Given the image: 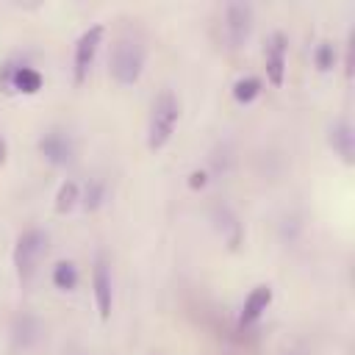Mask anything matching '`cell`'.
I'll use <instances>...</instances> for the list:
<instances>
[{
	"label": "cell",
	"instance_id": "cell-1",
	"mask_svg": "<svg viewBox=\"0 0 355 355\" xmlns=\"http://www.w3.org/2000/svg\"><path fill=\"white\" fill-rule=\"evenodd\" d=\"M178 114H180V105H178V97L169 89L161 92L153 100L150 122H147V147L150 150H161L169 141V136L175 130V122H178Z\"/></svg>",
	"mask_w": 355,
	"mask_h": 355
},
{
	"label": "cell",
	"instance_id": "cell-2",
	"mask_svg": "<svg viewBox=\"0 0 355 355\" xmlns=\"http://www.w3.org/2000/svg\"><path fill=\"white\" fill-rule=\"evenodd\" d=\"M141 67H144V47L139 39L133 36H122L116 44H114V53H111V75L116 83H136L139 75H141Z\"/></svg>",
	"mask_w": 355,
	"mask_h": 355
},
{
	"label": "cell",
	"instance_id": "cell-3",
	"mask_svg": "<svg viewBox=\"0 0 355 355\" xmlns=\"http://www.w3.org/2000/svg\"><path fill=\"white\" fill-rule=\"evenodd\" d=\"M47 252V233L39 230V227H31L25 230L19 239H17V247H14V266H17V275L19 280H31L39 269V261L44 258Z\"/></svg>",
	"mask_w": 355,
	"mask_h": 355
},
{
	"label": "cell",
	"instance_id": "cell-4",
	"mask_svg": "<svg viewBox=\"0 0 355 355\" xmlns=\"http://www.w3.org/2000/svg\"><path fill=\"white\" fill-rule=\"evenodd\" d=\"M103 42V25H92L89 31L80 33L78 44H75V83H83L92 61H94V53Z\"/></svg>",
	"mask_w": 355,
	"mask_h": 355
},
{
	"label": "cell",
	"instance_id": "cell-5",
	"mask_svg": "<svg viewBox=\"0 0 355 355\" xmlns=\"http://www.w3.org/2000/svg\"><path fill=\"white\" fill-rule=\"evenodd\" d=\"M92 286H94V302H97V311H100V316H103V319H108L114 291H111V272H108V263H105V258H103V255H97V261H94Z\"/></svg>",
	"mask_w": 355,
	"mask_h": 355
},
{
	"label": "cell",
	"instance_id": "cell-6",
	"mask_svg": "<svg viewBox=\"0 0 355 355\" xmlns=\"http://www.w3.org/2000/svg\"><path fill=\"white\" fill-rule=\"evenodd\" d=\"M225 22H227V36L233 44H241L250 31H252V8L247 3H230L225 11Z\"/></svg>",
	"mask_w": 355,
	"mask_h": 355
},
{
	"label": "cell",
	"instance_id": "cell-7",
	"mask_svg": "<svg viewBox=\"0 0 355 355\" xmlns=\"http://www.w3.org/2000/svg\"><path fill=\"white\" fill-rule=\"evenodd\" d=\"M39 150H42V155H44L50 164H55V166L69 164V161H72V155H75L69 136H64V133H58V130L44 133V136H42V141H39Z\"/></svg>",
	"mask_w": 355,
	"mask_h": 355
},
{
	"label": "cell",
	"instance_id": "cell-8",
	"mask_svg": "<svg viewBox=\"0 0 355 355\" xmlns=\"http://www.w3.org/2000/svg\"><path fill=\"white\" fill-rule=\"evenodd\" d=\"M283 72H286V36L275 33L266 44V75L275 86L283 83Z\"/></svg>",
	"mask_w": 355,
	"mask_h": 355
},
{
	"label": "cell",
	"instance_id": "cell-9",
	"mask_svg": "<svg viewBox=\"0 0 355 355\" xmlns=\"http://www.w3.org/2000/svg\"><path fill=\"white\" fill-rule=\"evenodd\" d=\"M330 144L333 150L347 161L352 164V155H355V133H352V125L347 119H338L333 128H330Z\"/></svg>",
	"mask_w": 355,
	"mask_h": 355
},
{
	"label": "cell",
	"instance_id": "cell-10",
	"mask_svg": "<svg viewBox=\"0 0 355 355\" xmlns=\"http://www.w3.org/2000/svg\"><path fill=\"white\" fill-rule=\"evenodd\" d=\"M272 302V288L269 286H255L247 300H244V308H241V324H252Z\"/></svg>",
	"mask_w": 355,
	"mask_h": 355
},
{
	"label": "cell",
	"instance_id": "cell-11",
	"mask_svg": "<svg viewBox=\"0 0 355 355\" xmlns=\"http://www.w3.org/2000/svg\"><path fill=\"white\" fill-rule=\"evenodd\" d=\"M6 83L17 92H25V94H33L42 89V75L33 69V67H8V75H6Z\"/></svg>",
	"mask_w": 355,
	"mask_h": 355
},
{
	"label": "cell",
	"instance_id": "cell-12",
	"mask_svg": "<svg viewBox=\"0 0 355 355\" xmlns=\"http://www.w3.org/2000/svg\"><path fill=\"white\" fill-rule=\"evenodd\" d=\"M53 283H55L58 288H64V291L75 288V286H78V266H75L72 261H58V263L53 266Z\"/></svg>",
	"mask_w": 355,
	"mask_h": 355
},
{
	"label": "cell",
	"instance_id": "cell-13",
	"mask_svg": "<svg viewBox=\"0 0 355 355\" xmlns=\"http://www.w3.org/2000/svg\"><path fill=\"white\" fill-rule=\"evenodd\" d=\"M75 202H78V183L75 180H64L61 189H58V194H55V211L58 214H67V211H72Z\"/></svg>",
	"mask_w": 355,
	"mask_h": 355
},
{
	"label": "cell",
	"instance_id": "cell-14",
	"mask_svg": "<svg viewBox=\"0 0 355 355\" xmlns=\"http://www.w3.org/2000/svg\"><path fill=\"white\" fill-rule=\"evenodd\" d=\"M14 338H17L22 347L33 344V341L39 338V322H36L33 316H22V319L17 322V327H14Z\"/></svg>",
	"mask_w": 355,
	"mask_h": 355
},
{
	"label": "cell",
	"instance_id": "cell-15",
	"mask_svg": "<svg viewBox=\"0 0 355 355\" xmlns=\"http://www.w3.org/2000/svg\"><path fill=\"white\" fill-rule=\"evenodd\" d=\"M258 94H261V80H258V78H241V80H236V86H233V97H236L239 103H252Z\"/></svg>",
	"mask_w": 355,
	"mask_h": 355
},
{
	"label": "cell",
	"instance_id": "cell-16",
	"mask_svg": "<svg viewBox=\"0 0 355 355\" xmlns=\"http://www.w3.org/2000/svg\"><path fill=\"white\" fill-rule=\"evenodd\" d=\"M103 197H105V186H103V180H92V183L86 186V194H83V205H86L89 211H94V208H100Z\"/></svg>",
	"mask_w": 355,
	"mask_h": 355
},
{
	"label": "cell",
	"instance_id": "cell-17",
	"mask_svg": "<svg viewBox=\"0 0 355 355\" xmlns=\"http://www.w3.org/2000/svg\"><path fill=\"white\" fill-rule=\"evenodd\" d=\"M333 61H336V50H333V44H330V42H322V44L316 47V67H319V69H330Z\"/></svg>",
	"mask_w": 355,
	"mask_h": 355
},
{
	"label": "cell",
	"instance_id": "cell-18",
	"mask_svg": "<svg viewBox=\"0 0 355 355\" xmlns=\"http://www.w3.org/2000/svg\"><path fill=\"white\" fill-rule=\"evenodd\" d=\"M189 183H191L194 189H197V186H205V172H191V180H189Z\"/></svg>",
	"mask_w": 355,
	"mask_h": 355
},
{
	"label": "cell",
	"instance_id": "cell-19",
	"mask_svg": "<svg viewBox=\"0 0 355 355\" xmlns=\"http://www.w3.org/2000/svg\"><path fill=\"white\" fill-rule=\"evenodd\" d=\"M6 155H8V144H6V139L0 133V164H6Z\"/></svg>",
	"mask_w": 355,
	"mask_h": 355
}]
</instances>
